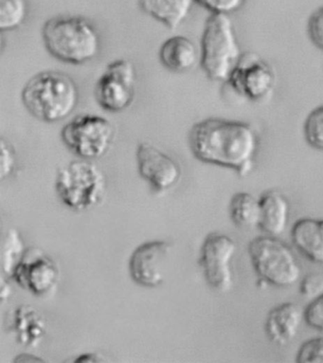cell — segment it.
Listing matches in <instances>:
<instances>
[{
    "label": "cell",
    "mask_w": 323,
    "mask_h": 363,
    "mask_svg": "<svg viewBox=\"0 0 323 363\" xmlns=\"http://www.w3.org/2000/svg\"><path fill=\"white\" fill-rule=\"evenodd\" d=\"M137 170L154 192L172 189L181 179L182 170L176 160L149 143H140L136 150Z\"/></svg>",
    "instance_id": "obj_12"
},
{
    "label": "cell",
    "mask_w": 323,
    "mask_h": 363,
    "mask_svg": "<svg viewBox=\"0 0 323 363\" xmlns=\"http://www.w3.org/2000/svg\"><path fill=\"white\" fill-rule=\"evenodd\" d=\"M237 245L234 239L221 233H210L200 249L199 266L208 286L215 291L226 294L233 286L232 262Z\"/></svg>",
    "instance_id": "obj_9"
},
{
    "label": "cell",
    "mask_w": 323,
    "mask_h": 363,
    "mask_svg": "<svg viewBox=\"0 0 323 363\" xmlns=\"http://www.w3.org/2000/svg\"><path fill=\"white\" fill-rule=\"evenodd\" d=\"M243 55L230 15L210 13L200 43V66L210 80L227 83Z\"/></svg>",
    "instance_id": "obj_4"
},
{
    "label": "cell",
    "mask_w": 323,
    "mask_h": 363,
    "mask_svg": "<svg viewBox=\"0 0 323 363\" xmlns=\"http://www.w3.org/2000/svg\"><path fill=\"white\" fill-rule=\"evenodd\" d=\"M195 4L196 0H137L142 13L162 22L171 30L183 24Z\"/></svg>",
    "instance_id": "obj_18"
},
{
    "label": "cell",
    "mask_w": 323,
    "mask_h": 363,
    "mask_svg": "<svg viewBox=\"0 0 323 363\" xmlns=\"http://www.w3.org/2000/svg\"><path fill=\"white\" fill-rule=\"evenodd\" d=\"M28 16L27 0H0V30L11 32L21 27Z\"/></svg>",
    "instance_id": "obj_22"
},
{
    "label": "cell",
    "mask_w": 323,
    "mask_h": 363,
    "mask_svg": "<svg viewBox=\"0 0 323 363\" xmlns=\"http://www.w3.org/2000/svg\"><path fill=\"white\" fill-rule=\"evenodd\" d=\"M106 359L102 354L96 353V352H89L80 354L74 359L75 363H98V362H106Z\"/></svg>",
    "instance_id": "obj_30"
},
{
    "label": "cell",
    "mask_w": 323,
    "mask_h": 363,
    "mask_svg": "<svg viewBox=\"0 0 323 363\" xmlns=\"http://www.w3.org/2000/svg\"><path fill=\"white\" fill-rule=\"evenodd\" d=\"M303 320V311L299 306L291 302L280 303L266 315V337L275 345H288L297 337Z\"/></svg>",
    "instance_id": "obj_14"
},
{
    "label": "cell",
    "mask_w": 323,
    "mask_h": 363,
    "mask_svg": "<svg viewBox=\"0 0 323 363\" xmlns=\"http://www.w3.org/2000/svg\"><path fill=\"white\" fill-rule=\"evenodd\" d=\"M0 179L4 180L12 176L16 167L15 148L8 140L2 138L0 142Z\"/></svg>",
    "instance_id": "obj_26"
},
{
    "label": "cell",
    "mask_w": 323,
    "mask_h": 363,
    "mask_svg": "<svg viewBox=\"0 0 323 363\" xmlns=\"http://www.w3.org/2000/svg\"><path fill=\"white\" fill-rule=\"evenodd\" d=\"M300 294L302 297L313 300L323 294V275L311 272L300 280Z\"/></svg>",
    "instance_id": "obj_29"
},
{
    "label": "cell",
    "mask_w": 323,
    "mask_h": 363,
    "mask_svg": "<svg viewBox=\"0 0 323 363\" xmlns=\"http://www.w3.org/2000/svg\"><path fill=\"white\" fill-rule=\"evenodd\" d=\"M291 240L307 260L323 264V219H298L292 227Z\"/></svg>",
    "instance_id": "obj_16"
},
{
    "label": "cell",
    "mask_w": 323,
    "mask_h": 363,
    "mask_svg": "<svg viewBox=\"0 0 323 363\" xmlns=\"http://www.w3.org/2000/svg\"><path fill=\"white\" fill-rule=\"evenodd\" d=\"M303 318L309 328L323 332V294L311 300L303 309Z\"/></svg>",
    "instance_id": "obj_25"
},
{
    "label": "cell",
    "mask_w": 323,
    "mask_h": 363,
    "mask_svg": "<svg viewBox=\"0 0 323 363\" xmlns=\"http://www.w3.org/2000/svg\"><path fill=\"white\" fill-rule=\"evenodd\" d=\"M21 100L35 119L58 123L66 120L78 106V86L67 73L46 70L27 82L22 89Z\"/></svg>",
    "instance_id": "obj_2"
},
{
    "label": "cell",
    "mask_w": 323,
    "mask_h": 363,
    "mask_svg": "<svg viewBox=\"0 0 323 363\" xmlns=\"http://www.w3.org/2000/svg\"><path fill=\"white\" fill-rule=\"evenodd\" d=\"M12 288H11L10 284L2 277L1 280H0V299H1L2 303L9 300V298L12 296Z\"/></svg>",
    "instance_id": "obj_31"
},
{
    "label": "cell",
    "mask_w": 323,
    "mask_h": 363,
    "mask_svg": "<svg viewBox=\"0 0 323 363\" xmlns=\"http://www.w3.org/2000/svg\"><path fill=\"white\" fill-rule=\"evenodd\" d=\"M259 229L266 235L279 236L288 227L289 202L282 193L268 190L260 196Z\"/></svg>",
    "instance_id": "obj_17"
},
{
    "label": "cell",
    "mask_w": 323,
    "mask_h": 363,
    "mask_svg": "<svg viewBox=\"0 0 323 363\" xmlns=\"http://www.w3.org/2000/svg\"><path fill=\"white\" fill-rule=\"evenodd\" d=\"M229 213L230 220L238 229L258 228L261 216L259 199L246 192L236 193L230 199Z\"/></svg>",
    "instance_id": "obj_20"
},
{
    "label": "cell",
    "mask_w": 323,
    "mask_h": 363,
    "mask_svg": "<svg viewBox=\"0 0 323 363\" xmlns=\"http://www.w3.org/2000/svg\"><path fill=\"white\" fill-rule=\"evenodd\" d=\"M172 252L166 240L144 242L133 250L128 262L129 274L137 285L157 288L164 282V266Z\"/></svg>",
    "instance_id": "obj_13"
},
{
    "label": "cell",
    "mask_w": 323,
    "mask_h": 363,
    "mask_svg": "<svg viewBox=\"0 0 323 363\" xmlns=\"http://www.w3.org/2000/svg\"><path fill=\"white\" fill-rule=\"evenodd\" d=\"M55 189L67 208L81 212L103 201L106 190V177L91 160H75L59 169Z\"/></svg>",
    "instance_id": "obj_6"
},
{
    "label": "cell",
    "mask_w": 323,
    "mask_h": 363,
    "mask_svg": "<svg viewBox=\"0 0 323 363\" xmlns=\"http://www.w3.org/2000/svg\"><path fill=\"white\" fill-rule=\"evenodd\" d=\"M26 250L21 233L11 228L5 235L1 252L2 269L8 277H13V272L21 263Z\"/></svg>",
    "instance_id": "obj_21"
},
{
    "label": "cell",
    "mask_w": 323,
    "mask_h": 363,
    "mask_svg": "<svg viewBox=\"0 0 323 363\" xmlns=\"http://www.w3.org/2000/svg\"><path fill=\"white\" fill-rule=\"evenodd\" d=\"M298 363H323V337L305 340L296 354Z\"/></svg>",
    "instance_id": "obj_24"
},
{
    "label": "cell",
    "mask_w": 323,
    "mask_h": 363,
    "mask_svg": "<svg viewBox=\"0 0 323 363\" xmlns=\"http://www.w3.org/2000/svg\"><path fill=\"white\" fill-rule=\"evenodd\" d=\"M246 0H196L210 13H230L237 12L245 4Z\"/></svg>",
    "instance_id": "obj_27"
},
{
    "label": "cell",
    "mask_w": 323,
    "mask_h": 363,
    "mask_svg": "<svg viewBox=\"0 0 323 363\" xmlns=\"http://www.w3.org/2000/svg\"><path fill=\"white\" fill-rule=\"evenodd\" d=\"M307 35L314 46L323 52V6L311 13L307 22Z\"/></svg>",
    "instance_id": "obj_28"
},
{
    "label": "cell",
    "mask_w": 323,
    "mask_h": 363,
    "mask_svg": "<svg viewBox=\"0 0 323 363\" xmlns=\"http://www.w3.org/2000/svg\"><path fill=\"white\" fill-rule=\"evenodd\" d=\"M188 140L199 162L232 169L241 177L254 170L258 137L249 123L208 118L192 126Z\"/></svg>",
    "instance_id": "obj_1"
},
{
    "label": "cell",
    "mask_w": 323,
    "mask_h": 363,
    "mask_svg": "<svg viewBox=\"0 0 323 363\" xmlns=\"http://www.w3.org/2000/svg\"><path fill=\"white\" fill-rule=\"evenodd\" d=\"M303 135L312 148L323 151V106H317L307 115L303 123Z\"/></svg>",
    "instance_id": "obj_23"
},
{
    "label": "cell",
    "mask_w": 323,
    "mask_h": 363,
    "mask_svg": "<svg viewBox=\"0 0 323 363\" xmlns=\"http://www.w3.org/2000/svg\"><path fill=\"white\" fill-rule=\"evenodd\" d=\"M160 63L172 72L182 73L193 69L200 52L190 38L184 35H175L166 39L159 50Z\"/></svg>",
    "instance_id": "obj_15"
},
{
    "label": "cell",
    "mask_w": 323,
    "mask_h": 363,
    "mask_svg": "<svg viewBox=\"0 0 323 363\" xmlns=\"http://www.w3.org/2000/svg\"><path fill=\"white\" fill-rule=\"evenodd\" d=\"M239 96L261 102L268 99L276 86L271 65L254 52L243 53L227 82Z\"/></svg>",
    "instance_id": "obj_10"
},
{
    "label": "cell",
    "mask_w": 323,
    "mask_h": 363,
    "mask_svg": "<svg viewBox=\"0 0 323 363\" xmlns=\"http://www.w3.org/2000/svg\"><path fill=\"white\" fill-rule=\"evenodd\" d=\"M60 277L57 263L44 250L33 247H28L11 278L33 296L44 298L55 294Z\"/></svg>",
    "instance_id": "obj_11"
},
{
    "label": "cell",
    "mask_w": 323,
    "mask_h": 363,
    "mask_svg": "<svg viewBox=\"0 0 323 363\" xmlns=\"http://www.w3.org/2000/svg\"><path fill=\"white\" fill-rule=\"evenodd\" d=\"M248 253L255 274L266 285L288 288L299 281L302 267L297 256L277 236L266 235L252 239Z\"/></svg>",
    "instance_id": "obj_5"
},
{
    "label": "cell",
    "mask_w": 323,
    "mask_h": 363,
    "mask_svg": "<svg viewBox=\"0 0 323 363\" xmlns=\"http://www.w3.org/2000/svg\"><path fill=\"white\" fill-rule=\"evenodd\" d=\"M116 137V128L108 118L80 114L63 126L64 145L82 160L100 159L108 154Z\"/></svg>",
    "instance_id": "obj_7"
},
{
    "label": "cell",
    "mask_w": 323,
    "mask_h": 363,
    "mask_svg": "<svg viewBox=\"0 0 323 363\" xmlns=\"http://www.w3.org/2000/svg\"><path fill=\"white\" fill-rule=\"evenodd\" d=\"M42 39L50 55L66 64H86L100 52L96 28L80 16H56L47 19L42 27Z\"/></svg>",
    "instance_id": "obj_3"
},
{
    "label": "cell",
    "mask_w": 323,
    "mask_h": 363,
    "mask_svg": "<svg viewBox=\"0 0 323 363\" xmlns=\"http://www.w3.org/2000/svg\"><path fill=\"white\" fill-rule=\"evenodd\" d=\"M136 84V69L131 61H112L95 84V99L103 111L111 113L125 111L134 102Z\"/></svg>",
    "instance_id": "obj_8"
},
{
    "label": "cell",
    "mask_w": 323,
    "mask_h": 363,
    "mask_svg": "<svg viewBox=\"0 0 323 363\" xmlns=\"http://www.w3.org/2000/svg\"><path fill=\"white\" fill-rule=\"evenodd\" d=\"M12 329L19 345L36 348L47 334L44 318L33 306L22 305L13 312Z\"/></svg>",
    "instance_id": "obj_19"
}]
</instances>
